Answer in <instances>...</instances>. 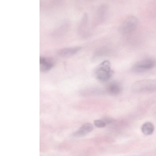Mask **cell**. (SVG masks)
I'll return each instance as SVG.
<instances>
[{
    "instance_id": "30bf717a",
    "label": "cell",
    "mask_w": 156,
    "mask_h": 156,
    "mask_svg": "<svg viewBox=\"0 0 156 156\" xmlns=\"http://www.w3.org/2000/svg\"><path fill=\"white\" fill-rule=\"evenodd\" d=\"M107 91L109 94L111 95H116L120 93L121 88L117 83H112L108 85L107 88Z\"/></svg>"
},
{
    "instance_id": "7a4b0ae2",
    "label": "cell",
    "mask_w": 156,
    "mask_h": 156,
    "mask_svg": "<svg viewBox=\"0 0 156 156\" xmlns=\"http://www.w3.org/2000/svg\"><path fill=\"white\" fill-rule=\"evenodd\" d=\"M138 23V18L134 16L127 17L119 28V32L123 35H127L133 32L136 29Z\"/></svg>"
},
{
    "instance_id": "ba28073f",
    "label": "cell",
    "mask_w": 156,
    "mask_h": 156,
    "mask_svg": "<svg viewBox=\"0 0 156 156\" xmlns=\"http://www.w3.org/2000/svg\"><path fill=\"white\" fill-rule=\"evenodd\" d=\"M93 129V125L89 123L83 125L79 129L73 134L76 136H82L92 131Z\"/></svg>"
},
{
    "instance_id": "9c48e42d",
    "label": "cell",
    "mask_w": 156,
    "mask_h": 156,
    "mask_svg": "<svg viewBox=\"0 0 156 156\" xmlns=\"http://www.w3.org/2000/svg\"><path fill=\"white\" fill-rule=\"evenodd\" d=\"M88 20V14L86 12L84 13L78 26V30L80 32L83 34L87 33Z\"/></svg>"
},
{
    "instance_id": "3957f363",
    "label": "cell",
    "mask_w": 156,
    "mask_h": 156,
    "mask_svg": "<svg viewBox=\"0 0 156 156\" xmlns=\"http://www.w3.org/2000/svg\"><path fill=\"white\" fill-rule=\"evenodd\" d=\"M156 65L155 61L151 58H146L136 62L132 67V72L136 73L145 72L154 67Z\"/></svg>"
},
{
    "instance_id": "8fae6325",
    "label": "cell",
    "mask_w": 156,
    "mask_h": 156,
    "mask_svg": "<svg viewBox=\"0 0 156 156\" xmlns=\"http://www.w3.org/2000/svg\"><path fill=\"white\" fill-rule=\"evenodd\" d=\"M141 129L142 132L145 135H150L153 133L154 126L152 123L147 122L142 125Z\"/></svg>"
},
{
    "instance_id": "5b68a950",
    "label": "cell",
    "mask_w": 156,
    "mask_h": 156,
    "mask_svg": "<svg viewBox=\"0 0 156 156\" xmlns=\"http://www.w3.org/2000/svg\"><path fill=\"white\" fill-rule=\"evenodd\" d=\"M109 7L108 5L103 4L98 8L95 18V22L97 24H100L105 20L108 14Z\"/></svg>"
},
{
    "instance_id": "6da1fadb",
    "label": "cell",
    "mask_w": 156,
    "mask_h": 156,
    "mask_svg": "<svg viewBox=\"0 0 156 156\" xmlns=\"http://www.w3.org/2000/svg\"><path fill=\"white\" fill-rule=\"evenodd\" d=\"M113 73L111 68V64L108 60H105L100 64L95 71L96 78L101 82H106L110 78Z\"/></svg>"
},
{
    "instance_id": "52a82bcc",
    "label": "cell",
    "mask_w": 156,
    "mask_h": 156,
    "mask_svg": "<svg viewBox=\"0 0 156 156\" xmlns=\"http://www.w3.org/2000/svg\"><path fill=\"white\" fill-rule=\"evenodd\" d=\"M81 49L80 47L66 48L59 50L57 53L58 55L61 57H68L75 54Z\"/></svg>"
},
{
    "instance_id": "7c38bea8",
    "label": "cell",
    "mask_w": 156,
    "mask_h": 156,
    "mask_svg": "<svg viewBox=\"0 0 156 156\" xmlns=\"http://www.w3.org/2000/svg\"><path fill=\"white\" fill-rule=\"evenodd\" d=\"M108 52V50L106 48H103L98 49L94 53L93 57V60H96L105 56Z\"/></svg>"
},
{
    "instance_id": "4fadbf2b",
    "label": "cell",
    "mask_w": 156,
    "mask_h": 156,
    "mask_svg": "<svg viewBox=\"0 0 156 156\" xmlns=\"http://www.w3.org/2000/svg\"><path fill=\"white\" fill-rule=\"evenodd\" d=\"M94 125L98 128L104 127L106 125V123L102 120H96L94 122Z\"/></svg>"
},
{
    "instance_id": "5bb4252c",
    "label": "cell",
    "mask_w": 156,
    "mask_h": 156,
    "mask_svg": "<svg viewBox=\"0 0 156 156\" xmlns=\"http://www.w3.org/2000/svg\"><path fill=\"white\" fill-rule=\"evenodd\" d=\"M106 124H109L113 122V119L111 118L108 117H105L102 120Z\"/></svg>"
},
{
    "instance_id": "8992f818",
    "label": "cell",
    "mask_w": 156,
    "mask_h": 156,
    "mask_svg": "<svg viewBox=\"0 0 156 156\" xmlns=\"http://www.w3.org/2000/svg\"><path fill=\"white\" fill-rule=\"evenodd\" d=\"M54 62L51 58L44 57H40V69L42 72H47L54 66Z\"/></svg>"
},
{
    "instance_id": "277c9868",
    "label": "cell",
    "mask_w": 156,
    "mask_h": 156,
    "mask_svg": "<svg viewBox=\"0 0 156 156\" xmlns=\"http://www.w3.org/2000/svg\"><path fill=\"white\" fill-rule=\"evenodd\" d=\"M132 88L134 91L156 89V79H144L136 81L133 84Z\"/></svg>"
}]
</instances>
